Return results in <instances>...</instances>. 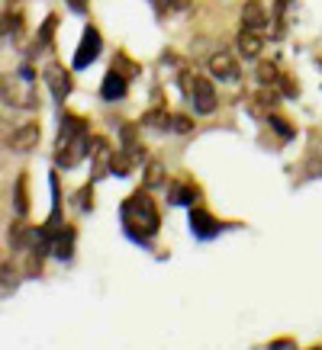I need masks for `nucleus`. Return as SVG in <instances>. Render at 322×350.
<instances>
[{
  "label": "nucleus",
  "mask_w": 322,
  "mask_h": 350,
  "mask_svg": "<svg viewBox=\"0 0 322 350\" xmlns=\"http://www.w3.org/2000/svg\"><path fill=\"white\" fill-rule=\"evenodd\" d=\"M119 215H123V228H126V234L132 238V241H139V244H149L151 238L158 234V228H161L158 206H155V200L149 196V187L132 193V196L123 202Z\"/></svg>",
  "instance_id": "nucleus-1"
},
{
  "label": "nucleus",
  "mask_w": 322,
  "mask_h": 350,
  "mask_svg": "<svg viewBox=\"0 0 322 350\" xmlns=\"http://www.w3.org/2000/svg\"><path fill=\"white\" fill-rule=\"evenodd\" d=\"M87 154H90V132H81V135L71 138L68 145L55 148V167L71 170V167H77V164H81Z\"/></svg>",
  "instance_id": "nucleus-2"
},
{
  "label": "nucleus",
  "mask_w": 322,
  "mask_h": 350,
  "mask_svg": "<svg viewBox=\"0 0 322 350\" xmlns=\"http://www.w3.org/2000/svg\"><path fill=\"white\" fill-rule=\"evenodd\" d=\"M39 138H42L39 122H23L20 129H13V135H7V148L16 154H26V151L39 148Z\"/></svg>",
  "instance_id": "nucleus-3"
},
{
  "label": "nucleus",
  "mask_w": 322,
  "mask_h": 350,
  "mask_svg": "<svg viewBox=\"0 0 322 350\" xmlns=\"http://www.w3.org/2000/svg\"><path fill=\"white\" fill-rule=\"evenodd\" d=\"M206 68H210V75H213L216 81H225V84L238 81V75H242L236 55H229V52H213L210 55V62H206Z\"/></svg>",
  "instance_id": "nucleus-4"
},
{
  "label": "nucleus",
  "mask_w": 322,
  "mask_h": 350,
  "mask_svg": "<svg viewBox=\"0 0 322 350\" xmlns=\"http://www.w3.org/2000/svg\"><path fill=\"white\" fill-rule=\"evenodd\" d=\"M280 103V90L277 87H264L261 84V90H258L255 96H248V113L255 119H268L271 113H274V107Z\"/></svg>",
  "instance_id": "nucleus-5"
},
{
  "label": "nucleus",
  "mask_w": 322,
  "mask_h": 350,
  "mask_svg": "<svg viewBox=\"0 0 322 350\" xmlns=\"http://www.w3.org/2000/svg\"><path fill=\"white\" fill-rule=\"evenodd\" d=\"M100 45H103L100 29H97V26H87L84 36H81V45H77V52H75V68H87L90 62H97Z\"/></svg>",
  "instance_id": "nucleus-6"
},
{
  "label": "nucleus",
  "mask_w": 322,
  "mask_h": 350,
  "mask_svg": "<svg viewBox=\"0 0 322 350\" xmlns=\"http://www.w3.org/2000/svg\"><path fill=\"white\" fill-rule=\"evenodd\" d=\"M45 87H49V90H52V96L55 100H64V96L71 94V71H68V68H62V64H49V68H45Z\"/></svg>",
  "instance_id": "nucleus-7"
},
{
  "label": "nucleus",
  "mask_w": 322,
  "mask_h": 350,
  "mask_svg": "<svg viewBox=\"0 0 322 350\" xmlns=\"http://www.w3.org/2000/svg\"><path fill=\"white\" fill-rule=\"evenodd\" d=\"M90 161H94V180L97 177H107L110 164H113V148H110V142L103 135L90 138Z\"/></svg>",
  "instance_id": "nucleus-8"
},
{
  "label": "nucleus",
  "mask_w": 322,
  "mask_h": 350,
  "mask_svg": "<svg viewBox=\"0 0 322 350\" xmlns=\"http://www.w3.org/2000/svg\"><path fill=\"white\" fill-rule=\"evenodd\" d=\"M190 103H193V109H197V113H203V116H210V113L216 109L219 100H216V87H213L210 77H197V87H193Z\"/></svg>",
  "instance_id": "nucleus-9"
},
{
  "label": "nucleus",
  "mask_w": 322,
  "mask_h": 350,
  "mask_svg": "<svg viewBox=\"0 0 322 350\" xmlns=\"http://www.w3.org/2000/svg\"><path fill=\"white\" fill-rule=\"evenodd\" d=\"M129 90V77L123 75V71H116V68H110L107 77H103V84H100V96L107 100V103H116V100H123Z\"/></svg>",
  "instance_id": "nucleus-10"
},
{
  "label": "nucleus",
  "mask_w": 322,
  "mask_h": 350,
  "mask_svg": "<svg viewBox=\"0 0 322 350\" xmlns=\"http://www.w3.org/2000/svg\"><path fill=\"white\" fill-rule=\"evenodd\" d=\"M242 26H245V29H255V32H264L271 26V16L261 0H248L245 7H242Z\"/></svg>",
  "instance_id": "nucleus-11"
},
{
  "label": "nucleus",
  "mask_w": 322,
  "mask_h": 350,
  "mask_svg": "<svg viewBox=\"0 0 322 350\" xmlns=\"http://www.w3.org/2000/svg\"><path fill=\"white\" fill-rule=\"evenodd\" d=\"M219 228H223V225L216 222L213 215L206 213V209H190V232L197 234V238H216V234H219Z\"/></svg>",
  "instance_id": "nucleus-12"
},
{
  "label": "nucleus",
  "mask_w": 322,
  "mask_h": 350,
  "mask_svg": "<svg viewBox=\"0 0 322 350\" xmlns=\"http://www.w3.org/2000/svg\"><path fill=\"white\" fill-rule=\"evenodd\" d=\"M81 132H87V122L81 116H75V113H64L62 116V126H58V138H55V148H62V145H68L71 138H77Z\"/></svg>",
  "instance_id": "nucleus-13"
},
{
  "label": "nucleus",
  "mask_w": 322,
  "mask_h": 350,
  "mask_svg": "<svg viewBox=\"0 0 322 350\" xmlns=\"http://www.w3.org/2000/svg\"><path fill=\"white\" fill-rule=\"evenodd\" d=\"M236 45H238V55H242V58H258L261 49H264V39H261V32L245 29V26H242V29H238Z\"/></svg>",
  "instance_id": "nucleus-14"
},
{
  "label": "nucleus",
  "mask_w": 322,
  "mask_h": 350,
  "mask_svg": "<svg viewBox=\"0 0 322 350\" xmlns=\"http://www.w3.org/2000/svg\"><path fill=\"white\" fill-rule=\"evenodd\" d=\"M49 234H52V254L58 260H68V257L75 254V232L71 228H55Z\"/></svg>",
  "instance_id": "nucleus-15"
},
{
  "label": "nucleus",
  "mask_w": 322,
  "mask_h": 350,
  "mask_svg": "<svg viewBox=\"0 0 322 350\" xmlns=\"http://www.w3.org/2000/svg\"><path fill=\"white\" fill-rule=\"evenodd\" d=\"M142 161V154H136V151L129 148H116L113 151V164H110V174H116V177H129L132 174V167Z\"/></svg>",
  "instance_id": "nucleus-16"
},
{
  "label": "nucleus",
  "mask_w": 322,
  "mask_h": 350,
  "mask_svg": "<svg viewBox=\"0 0 322 350\" xmlns=\"http://www.w3.org/2000/svg\"><path fill=\"white\" fill-rule=\"evenodd\" d=\"M193 200H197V187L187 180H174L171 187H168V202L171 206H193Z\"/></svg>",
  "instance_id": "nucleus-17"
},
{
  "label": "nucleus",
  "mask_w": 322,
  "mask_h": 350,
  "mask_svg": "<svg viewBox=\"0 0 322 350\" xmlns=\"http://www.w3.org/2000/svg\"><path fill=\"white\" fill-rule=\"evenodd\" d=\"M171 119L174 116L164 107H155V109H149V113L142 116L139 126L142 129H151V132H168V129H171Z\"/></svg>",
  "instance_id": "nucleus-18"
},
{
  "label": "nucleus",
  "mask_w": 322,
  "mask_h": 350,
  "mask_svg": "<svg viewBox=\"0 0 322 350\" xmlns=\"http://www.w3.org/2000/svg\"><path fill=\"white\" fill-rule=\"evenodd\" d=\"M13 209H16L20 219L29 213V177H26V174L16 177V187H13Z\"/></svg>",
  "instance_id": "nucleus-19"
},
{
  "label": "nucleus",
  "mask_w": 322,
  "mask_h": 350,
  "mask_svg": "<svg viewBox=\"0 0 322 350\" xmlns=\"http://www.w3.org/2000/svg\"><path fill=\"white\" fill-rule=\"evenodd\" d=\"M119 138H123V148L136 151V154H142V158H145V148L139 145V126H132V122H123V126H119Z\"/></svg>",
  "instance_id": "nucleus-20"
},
{
  "label": "nucleus",
  "mask_w": 322,
  "mask_h": 350,
  "mask_svg": "<svg viewBox=\"0 0 322 350\" xmlns=\"http://www.w3.org/2000/svg\"><path fill=\"white\" fill-rule=\"evenodd\" d=\"M255 77H258V84H264V87H277L280 84V68L274 62H261L258 64V71H255Z\"/></svg>",
  "instance_id": "nucleus-21"
},
{
  "label": "nucleus",
  "mask_w": 322,
  "mask_h": 350,
  "mask_svg": "<svg viewBox=\"0 0 322 350\" xmlns=\"http://www.w3.org/2000/svg\"><path fill=\"white\" fill-rule=\"evenodd\" d=\"M145 187H149V190L164 187V164H161V161H149V164H145Z\"/></svg>",
  "instance_id": "nucleus-22"
},
{
  "label": "nucleus",
  "mask_w": 322,
  "mask_h": 350,
  "mask_svg": "<svg viewBox=\"0 0 322 350\" xmlns=\"http://www.w3.org/2000/svg\"><path fill=\"white\" fill-rule=\"evenodd\" d=\"M55 26H58V16H45L42 29H39V36H36V49H52V36H55Z\"/></svg>",
  "instance_id": "nucleus-23"
},
{
  "label": "nucleus",
  "mask_w": 322,
  "mask_h": 350,
  "mask_svg": "<svg viewBox=\"0 0 322 350\" xmlns=\"http://www.w3.org/2000/svg\"><path fill=\"white\" fill-rule=\"evenodd\" d=\"M20 32H23V16L20 13H10L7 10V16H3V36H7V39H20Z\"/></svg>",
  "instance_id": "nucleus-24"
},
{
  "label": "nucleus",
  "mask_w": 322,
  "mask_h": 350,
  "mask_svg": "<svg viewBox=\"0 0 322 350\" xmlns=\"http://www.w3.org/2000/svg\"><path fill=\"white\" fill-rule=\"evenodd\" d=\"M113 68H116V71H123V75H126V77H136V75H139V71H142L139 64L132 62V58H129L126 52H119L116 58H113Z\"/></svg>",
  "instance_id": "nucleus-25"
},
{
  "label": "nucleus",
  "mask_w": 322,
  "mask_h": 350,
  "mask_svg": "<svg viewBox=\"0 0 322 350\" xmlns=\"http://www.w3.org/2000/svg\"><path fill=\"white\" fill-rule=\"evenodd\" d=\"M75 206L81 209V213L94 209V187H90V183H87V187H81V190L75 193Z\"/></svg>",
  "instance_id": "nucleus-26"
},
{
  "label": "nucleus",
  "mask_w": 322,
  "mask_h": 350,
  "mask_svg": "<svg viewBox=\"0 0 322 350\" xmlns=\"http://www.w3.org/2000/svg\"><path fill=\"white\" fill-rule=\"evenodd\" d=\"M268 122H271V129H274V132L284 138V142H290V138H293V129L287 126V119H284V116H274V113H271Z\"/></svg>",
  "instance_id": "nucleus-27"
},
{
  "label": "nucleus",
  "mask_w": 322,
  "mask_h": 350,
  "mask_svg": "<svg viewBox=\"0 0 322 350\" xmlns=\"http://www.w3.org/2000/svg\"><path fill=\"white\" fill-rule=\"evenodd\" d=\"M277 90H280V94H284V96H300V84H297V81H290V77H287V75L280 77V84H277Z\"/></svg>",
  "instance_id": "nucleus-28"
},
{
  "label": "nucleus",
  "mask_w": 322,
  "mask_h": 350,
  "mask_svg": "<svg viewBox=\"0 0 322 350\" xmlns=\"http://www.w3.org/2000/svg\"><path fill=\"white\" fill-rule=\"evenodd\" d=\"M322 174V158H310L303 164V177H319Z\"/></svg>",
  "instance_id": "nucleus-29"
},
{
  "label": "nucleus",
  "mask_w": 322,
  "mask_h": 350,
  "mask_svg": "<svg viewBox=\"0 0 322 350\" xmlns=\"http://www.w3.org/2000/svg\"><path fill=\"white\" fill-rule=\"evenodd\" d=\"M171 129H174V132H181V135H187V132L193 129V122L187 116H181V113H177V116L171 119Z\"/></svg>",
  "instance_id": "nucleus-30"
},
{
  "label": "nucleus",
  "mask_w": 322,
  "mask_h": 350,
  "mask_svg": "<svg viewBox=\"0 0 322 350\" xmlns=\"http://www.w3.org/2000/svg\"><path fill=\"white\" fill-rule=\"evenodd\" d=\"M271 347H297V340H290V338H277V340H271Z\"/></svg>",
  "instance_id": "nucleus-31"
},
{
  "label": "nucleus",
  "mask_w": 322,
  "mask_h": 350,
  "mask_svg": "<svg viewBox=\"0 0 322 350\" xmlns=\"http://www.w3.org/2000/svg\"><path fill=\"white\" fill-rule=\"evenodd\" d=\"M68 7H71V10H75V13H84V7H87V3H84V0H68Z\"/></svg>",
  "instance_id": "nucleus-32"
}]
</instances>
